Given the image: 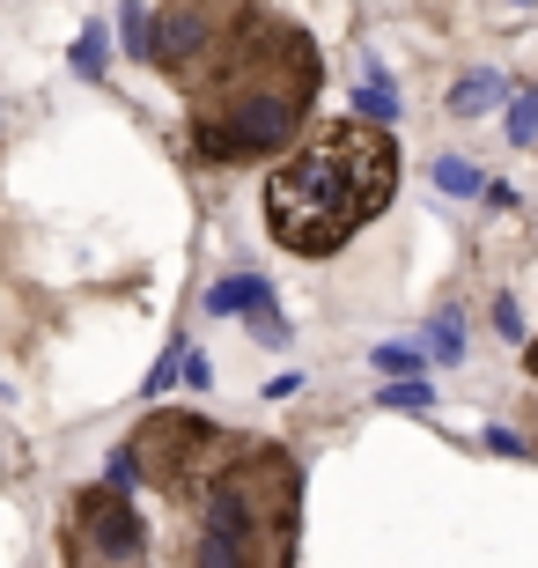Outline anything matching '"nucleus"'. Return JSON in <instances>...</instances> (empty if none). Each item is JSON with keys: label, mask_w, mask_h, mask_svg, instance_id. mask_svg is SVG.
<instances>
[{"label": "nucleus", "mask_w": 538, "mask_h": 568, "mask_svg": "<svg viewBox=\"0 0 538 568\" xmlns=\"http://www.w3.org/2000/svg\"><path fill=\"white\" fill-rule=\"evenodd\" d=\"M354 119H369V126H392L398 119V89L384 82V67L362 74V89H354Z\"/></svg>", "instance_id": "9"}, {"label": "nucleus", "mask_w": 538, "mask_h": 568, "mask_svg": "<svg viewBox=\"0 0 538 568\" xmlns=\"http://www.w3.org/2000/svg\"><path fill=\"white\" fill-rule=\"evenodd\" d=\"M509 141H517V148L538 141V89L524 97V104H509Z\"/></svg>", "instance_id": "16"}, {"label": "nucleus", "mask_w": 538, "mask_h": 568, "mask_svg": "<svg viewBox=\"0 0 538 568\" xmlns=\"http://www.w3.org/2000/svg\"><path fill=\"white\" fill-rule=\"evenodd\" d=\"M74 554L104 568H141L148 561V525L141 509L111 495V487H82L74 495Z\"/></svg>", "instance_id": "6"}, {"label": "nucleus", "mask_w": 538, "mask_h": 568, "mask_svg": "<svg viewBox=\"0 0 538 568\" xmlns=\"http://www.w3.org/2000/svg\"><path fill=\"white\" fill-rule=\"evenodd\" d=\"M398 192V148L369 119H325L317 133L273 163L266 178V230L303 258L339 252L362 222L392 207Z\"/></svg>", "instance_id": "1"}, {"label": "nucleus", "mask_w": 538, "mask_h": 568, "mask_svg": "<svg viewBox=\"0 0 538 568\" xmlns=\"http://www.w3.org/2000/svg\"><path fill=\"white\" fill-rule=\"evenodd\" d=\"M125 443H133V458H141V480L163 487V495H185V503L236 458V450H229L236 436L192 422V414H163V422H148L141 436H125Z\"/></svg>", "instance_id": "4"}, {"label": "nucleus", "mask_w": 538, "mask_h": 568, "mask_svg": "<svg viewBox=\"0 0 538 568\" xmlns=\"http://www.w3.org/2000/svg\"><path fill=\"white\" fill-rule=\"evenodd\" d=\"M295 392H303V377H295V369H281V377L266 384V399H295Z\"/></svg>", "instance_id": "22"}, {"label": "nucleus", "mask_w": 538, "mask_h": 568, "mask_svg": "<svg viewBox=\"0 0 538 568\" xmlns=\"http://www.w3.org/2000/svg\"><path fill=\"white\" fill-rule=\"evenodd\" d=\"M435 185L457 192V200H473V192H487V178H479V170L465 163V155H443V163H435Z\"/></svg>", "instance_id": "12"}, {"label": "nucleus", "mask_w": 538, "mask_h": 568, "mask_svg": "<svg viewBox=\"0 0 538 568\" xmlns=\"http://www.w3.org/2000/svg\"><path fill=\"white\" fill-rule=\"evenodd\" d=\"M495 333H501V339H524V317H517V303H509V295L495 303Z\"/></svg>", "instance_id": "20"}, {"label": "nucleus", "mask_w": 538, "mask_h": 568, "mask_svg": "<svg viewBox=\"0 0 538 568\" xmlns=\"http://www.w3.org/2000/svg\"><path fill=\"white\" fill-rule=\"evenodd\" d=\"M177 377H185V355L170 347V355L155 362V369H148V384H141V392H148V399H163V392H170V384H177Z\"/></svg>", "instance_id": "17"}, {"label": "nucleus", "mask_w": 538, "mask_h": 568, "mask_svg": "<svg viewBox=\"0 0 538 568\" xmlns=\"http://www.w3.org/2000/svg\"><path fill=\"white\" fill-rule=\"evenodd\" d=\"M428 347H435V362H457V355H465V317L443 311V317L428 325Z\"/></svg>", "instance_id": "13"}, {"label": "nucleus", "mask_w": 538, "mask_h": 568, "mask_svg": "<svg viewBox=\"0 0 538 568\" xmlns=\"http://www.w3.org/2000/svg\"><path fill=\"white\" fill-rule=\"evenodd\" d=\"M531 377H538V347H531Z\"/></svg>", "instance_id": "23"}, {"label": "nucleus", "mask_w": 538, "mask_h": 568, "mask_svg": "<svg viewBox=\"0 0 538 568\" xmlns=\"http://www.w3.org/2000/svg\"><path fill=\"white\" fill-rule=\"evenodd\" d=\"M244 22H251V0H163V16H155V60L148 67H163L177 82H200L229 44L244 38Z\"/></svg>", "instance_id": "5"}, {"label": "nucleus", "mask_w": 538, "mask_h": 568, "mask_svg": "<svg viewBox=\"0 0 538 568\" xmlns=\"http://www.w3.org/2000/svg\"><path fill=\"white\" fill-rule=\"evenodd\" d=\"M501 97H509V82H501V74H465V82L450 89V111H457V119H487Z\"/></svg>", "instance_id": "8"}, {"label": "nucleus", "mask_w": 538, "mask_h": 568, "mask_svg": "<svg viewBox=\"0 0 538 568\" xmlns=\"http://www.w3.org/2000/svg\"><path fill=\"white\" fill-rule=\"evenodd\" d=\"M273 458H236L192 495V531H185V568H273V547H288V517H273V503H288V487L266 495Z\"/></svg>", "instance_id": "3"}, {"label": "nucleus", "mask_w": 538, "mask_h": 568, "mask_svg": "<svg viewBox=\"0 0 538 568\" xmlns=\"http://www.w3.org/2000/svg\"><path fill=\"white\" fill-rule=\"evenodd\" d=\"M185 384H192V392H207V384H214V369H207V355H185Z\"/></svg>", "instance_id": "21"}, {"label": "nucleus", "mask_w": 538, "mask_h": 568, "mask_svg": "<svg viewBox=\"0 0 538 568\" xmlns=\"http://www.w3.org/2000/svg\"><path fill=\"white\" fill-rule=\"evenodd\" d=\"M104 67H111V38H104V22H89L82 38H74V74L82 82H104Z\"/></svg>", "instance_id": "10"}, {"label": "nucleus", "mask_w": 538, "mask_h": 568, "mask_svg": "<svg viewBox=\"0 0 538 568\" xmlns=\"http://www.w3.org/2000/svg\"><path fill=\"white\" fill-rule=\"evenodd\" d=\"M376 399H384V406H435V384L428 377H398V384H384Z\"/></svg>", "instance_id": "15"}, {"label": "nucleus", "mask_w": 538, "mask_h": 568, "mask_svg": "<svg viewBox=\"0 0 538 568\" xmlns=\"http://www.w3.org/2000/svg\"><path fill=\"white\" fill-rule=\"evenodd\" d=\"M119 30H125V52H133V60H155V22H148L141 0H125V8H119Z\"/></svg>", "instance_id": "11"}, {"label": "nucleus", "mask_w": 538, "mask_h": 568, "mask_svg": "<svg viewBox=\"0 0 538 568\" xmlns=\"http://www.w3.org/2000/svg\"><path fill=\"white\" fill-rule=\"evenodd\" d=\"M487 450H495V458H524V450H531V443H524L517 428H487Z\"/></svg>", "instance_id": "19"}, {"label": "nucleus", "mask_w": 538, "mask_h": 568, "mask_svg": "<svg viewBox=\"0 0 538 568\" xmlns=\"http://www.w3.org/2000/svg\"><path fill=\"white\" fill-rule=\"evenodd\" d=\"M376 369L384 377H420V355L414 347H376Z\"/></svg>", "instance_id": "18"}, {"label": "nucleus", "mask_w": 538, "mask_h": 568, "mask_svg": "<svg viewBox=\"0 0 538 568\" xmlns=\"http://www.w3.org/2000/svg\"><path fill=\"white\" fill-rule=\"evenodd\" d=\"M266 303H273V288H266L258 274H229V281H214V288H207V311H214V317H236V311H266Z\"/></svg>", "instance_id": "7"}, {"label": "nucleus", "mask_w": 538, "mask_h": 568, "mask_svg": "<svg viewBox=\"0 0 538 568\" xmlns=\"http://www.w3.org/2000/svg\"><path fill=\"white\" fill-rule=\"evenodd\" d=\"M317 89V52L295 22H244V38L200 74L192 97V148L207 163H251L295 148Z\"/></svg>", "instance_id": "2"}, {"label": "nucleus", "mask_w": 538, "mask_h": 568, "mask_svg": "<svg viewBox=\"0 0 538 568\" xmlns=\"http://www.w3.org/2000/svg\"><path fill=\"white\" fill-rule=\"evenodd\" d=\"M288 317H281V303H266V311H251V339H258V347H288Z\"/></svg>", "instance_id": "14"}]
</instances>
